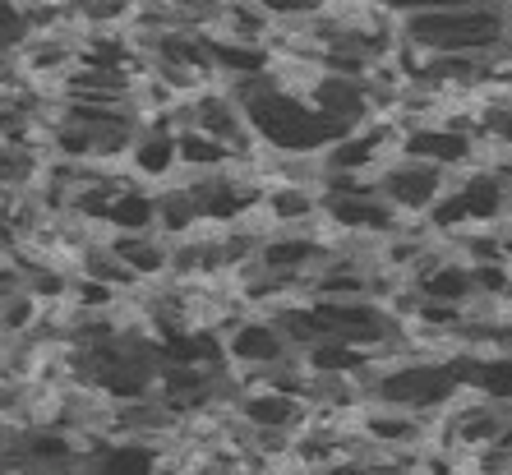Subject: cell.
I'll use <instances>...</instances> for the list:
<instances>
[{"label": "cell", "instance_id": "obj_1", "mask_svg": "<svg viewBox=\"0 0 512 475\" xmlns=\"http://www.w3.org/2000/svg\"><path fill=\"white\" fill-rule=\"evenodd\" d=\"M508 5H397L402 42L425 56H485L499 42H512Z\"/></svg>", "mask_w": 512, "mask_h": 475}, {"label": "cell", "instance_id": "obj_2", "mask_svg": "<svg viewBox=\"0 0 512 475\" xmlns=\"http://www.w3.org/2000/svg\"><path fill=\"white\" fill-rule=\"evenodd\" d=\"M370 194L379 203H388L397 217H425L443 199V171L411 162V157H393V162H383L374 171Z\"/></svg>", "mask_w": 512, "mask_h": 475}, {"label": "cell", "instance_id": "obj_3", "mask_svg": "<svg viewBox=\"0 0 512 475\" xmlns=\"http://www.w3.org/2000/svg\"><path fill=\"white\" fill-rule=\"evenodd\" d=\"M240 425L250 429H282V434H296L305 420H310V406L300 397H286V392L273 388H254V392H240V402L231 406Z\"/></svg>", "mask_w": 512, "mask_h": 475}, {"label": "cell", "instance_id": "obj_4", "mask_svg": "<svg viewBox=\"0 0 512 475\" xmlns=\"http://www.w3.org/2000/svg\"><path fill=\"white\" fill-rule=\"evenodd\" d=\"M107 250L120 259V268L134 282H162L167 277V259L171 245L157 231H139V236H107Z\"/></svg>", "mask_w": 512, "mask_h": 475}, {"label": "cell", "instance_id": "obj_5", "mask_svg": "<svg viewBox=\"0 0 512 475\" xmlns=\"http://www.w3.org/2000/svg\"><path fill=\"white\" fill-rule=\"evenodd\" d=\"M411 286H416V296L425 300V305L462 309L466 300H471V273H466V263H457V259H443L434 273H425Z\"/></svg>", "mask_w": 512, "mask_h": 475}]
</instances>
